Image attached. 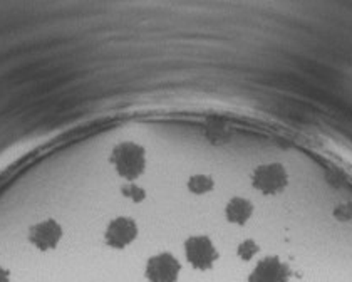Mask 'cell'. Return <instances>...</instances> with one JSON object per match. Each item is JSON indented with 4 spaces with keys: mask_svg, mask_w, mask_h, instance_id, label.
Returning <instances> with one entry per match:
<instances>
[{
    "mask_svg": "<svg viewBox=\"0 0 352 282\" xmlns=\"http://www.w3.org/2000/svg\"><path fill=\"white\" fill-rule=\"evenodd\" d=\"M138 237V226L129 217H116L104 230V242L111 249L122 250L131 246Z\"/></svg>",
    "mask_w": 352,
    "mask_h": 282,
    "instance_id": "5b68a950",
    "label": "cell"
},
{
    "mask_svg": "<svg viewBox=\"0 0 352 282\" xmlns=\"http://www.w3.org/2000/svg\"><path fill=\"white\" fill-rule=\"evenodd\" d=\"M185 257L197 270H210L218 261V250L213 240L206 235H191L185 240Z\"/></svg>",
    "mask_w": 352,
    "mask_h": 282,
    "instance_id": "3957f363",
    "label": "cell"
},
{
    "mask_svg": "<svg viewBox=\"0 0 352 282\" xmlns=\"http://www.w3.org/2000/svg\"><path fill=\"white\" fill-rule=\"evenodd\" d=\"M63 235L64 230L59 222H56L54 219H45L29 228L28 237L29 242L36 249H39L41 252H49V250H54L59 246Z\"/></svg>",
    "mask_w": 352,
    "mask_h": 282,
    "instance_id": "8992f818",
    "label": "cell"
},
{
    "mask_svg": "<svg viewBox=\"0 0 352 282\" xmlns=\"http://www.w3.org/2000/svg\"><path fill=\"white\" fill-rule=\"evenodd\" d=\"M182 264L170 252H160L148 259L144 276L149 282H178Z\"/></svg>",
    "mask_w": 352,
    "mask_h": 282,
    "instance_id": "277c9868",
    "label": "cell"
},
{
    "mask_svg": "<svg viewBox=\"0 0 352 282\" xmlns=\"http://www.w3.org/2000/svg\"><path fill=\"white\" fill-rule=\"evenodd\" d=\"M121 193H122V197L128 198V200H131L133 204H141V202L146 198V190L141 188V186L136 185L135 182H133V184L122 185Z\"/></svg>",
    "mask_w": 352,
    "mask_h": 282,
    "instance_id": "30bf717a",
    "label": "cell"
},
{
    "mask_svg": "<svg viewBox=\"0 0 352 282\" xmlns=\"http://www.w3.org/2000/svg\"><path fill=\"white\" fill-rule=\"evenodd\" d=\"M258 250H260L258 243L255 242V240L247 239V240H243V242L240 243L239 247H236V255H239V257L242 259V261L248 262V261H252V259H254L255 255L258 254Z\"/></svg>",
    "mask_w": 352,
    "mask_h": 282,
    "instance_id": "8fae6325",
    "label": "cell"
},
{
    "mask_svg": "<svg viewBox=\"0 0 352 282\" xmlns=\"http://www.w3.org/2000/svg\"><path fill=\"white\" fill-rule=\"evenodd\" d=\"M188 190L193 195H206V193L213 192V188H215V182H213L212 177H208V175H204V173H197L193 175V177L188 178Z\"/></svg>",
    "mask_w": 352,
    "mask_h": 282,
    "instance_id": "9c48e42d",
    "label": "cell"
},
{
    "mask_svg": "<svg viewBox=\"0 0 352 282\" xmlns=\"http://www.w3.org/2000/svg\"><path fill=\"white\" fill-rule=\"evenodd\" d=\"M254 215V204L243 197H233L225 207V219L233 226H245Z\"/></svg>",
    "mask_w": 352,
    "mask_h": 282,
    "instance_id": "ba28073f",
    "label": "cell"
},
{
    "mask_svg": "<svg viewBox=\"0 0 352 282\" xmlns=\"http://www.w3.org/2000/svg\"><path fill=\"white\" fill-rule=\"evenodd\" d=\"M109 162L126 184H133L146 171V150L135 141H121L111 151Z\"/></svg>",
    "mask_w": 352,
    "mask_h": 282,
    "instance_id": "6da1fadb",
    "label": "cell"
},
{
    "mask_svg": "<svg viewBox=\"0 0 352 282\" xmlns=\"http://www.w3.org/2000/svg\"><path fill=\"white\" fill-rule=\"evenodd\" d=\"M252 186L263 195H278L289 186V173L280 163H265L252 171Z\"/></svg>",
    "mask_w": 352,
    "mask_h": 282,
    "instance_id": "7a4b0ae2",
    "label": "cell"
},
{
    "mask_svg": "<svg viewBox=\"0 0 352 282\" xmlns=\"http://www.w3.org/2000/svg\"><path fill=\"white\" fill-rule=\"evenodd\" d=\"M0 282H10V272L3 268H0Z\"/></svg>",
    "mask_w": 352,
    "mask_h": 282,
    "instance_id": "7c38bea8",
    "label": "cell"
},
{
    "mask_svg": "<svg viewBox=\"0 0 352 282\" xmlns=\"http://www.w3.org/2000/svg\"><path fill=\"white\" fill-rule=\"evenodd\" d=\"M290 268L277 255H269L257 262L247 282H290Z\"/></svg>",
    "mask_w": 352,
    "mask_h": 282,
    "instance_id": "52a82bcc",
    "label": "cell"
}]
</instances>
